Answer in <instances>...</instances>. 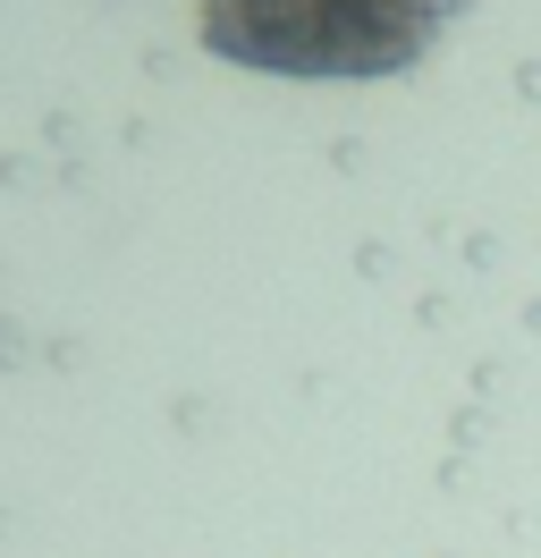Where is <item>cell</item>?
Listing matches in <instances>:
<instances>
[{
	"label": "cell",
	"instance_id": "obj_1",
	"mask_svg": "<svg viewBox=\"0 0 541 558\" xmlns=\"http://www.w3.org/2000/svg\"><path fill=\"white\" fill-rule=\"evenodd\" d=\"M448 0H203L220 60L270 76H381L414 60Z\"/></svg>",
	"mask_w": 541,
	"mask_h": 558
}]
</instances>
